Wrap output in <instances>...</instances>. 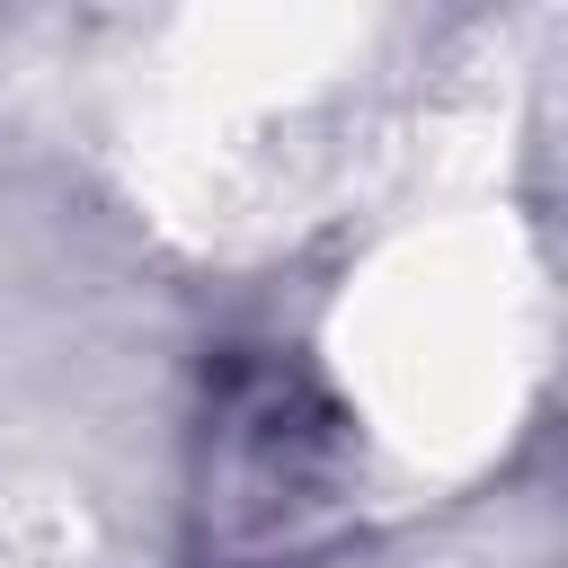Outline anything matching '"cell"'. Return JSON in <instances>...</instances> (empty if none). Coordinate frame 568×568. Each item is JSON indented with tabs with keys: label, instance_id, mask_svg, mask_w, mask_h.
I'll list each match as a JSON object with an SVG mask.
<instances>
[{
	"label": "cell",
	"instance_id": "6da1fadb",
	"mask_svg": "<svg viewBox=\"0 0 568 568\" xmlns=\"http://www.w3.org/2000/svg\"><path fill=\"white\" fill-rule=\"evenodd\" d=\"M337 417L302 373H248L204 444V524L222 559H302L346 497Z\"/></svg>",
	"mask_w": 568,
	"mask_h": 568
}]
</instances>
